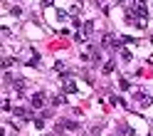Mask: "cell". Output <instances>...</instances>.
Listing matches in <instances>:
<instances>
[{"label": "cell", "instance_id": "obj_1", "mask_svg": "<svg viewBox=\"0 0 153 136\" xmlns=\"http://www.w3.org/2000/svg\"><path fill=\"white\" fill-rule=\"evenodd\" d=\"M32 106H35V109H42V106H45V94L42 92L32 94Z\"/></svg>", "mask_w": 153, "mask_h": 136}, {"label": "cell", "instance_id": "obj_2", "mask_svg": "<svg viewBox=\"0 0 153 136\" xmlns=\"http://www.w3.org/2000/svg\"><path fill=\"white\" fill-rule=\"evenodd\" d=\"M136 102H138V104H143V106H151V104H153L151 96H148V94H141V92H136Z\"/></svg>", "mask_w": 153, "mask_h": 136}, {"label": "cell", "instance_id": "obj_3", "mask_svg": "<svg viewBox=\"0 0 153 136\" xmlns=\"http://www.w3.org/2000/svg\"><path fill=\"white\" fill-rule=\"evenodd\" d=\"M59 126H62V129H67V131H79V124H76V121H59Z\"/></svg>", "mask_w": 153, "mask_h": 136}, {"label": "cell", "instance_id": "obj_4", "mask_svg": "<svg viewBox=\"0 0 153 136\" xmlns=\"http://www.w3.org/2000/svg\"><path fill=\"white\" fill-rule=\"evenodd\" d=\"M15 116H17V119H32V111H30V109H20V106H17V109H15Z\"/></svg>", "mask_w": 153, "mask_h": 136}, {"label": "cell", "instance_id": "obj_5", "mask_svg": "<svg viewBox=\"0 0 153 136\" xmlns=\"http://www.w3.org/2000/svg\"><path fill=\"white\" fill-rule=\"evenodd\" d=\"M64 92L67 94H74V92H79V89H76V84L72 79H64Z\"/></svg>", "mask_w": 153, "mask_h": 136}, {"label": "cell", "instance_id": "obj_6", "mask_svg": "<svg viewBox=\"0 0 153 136\" xmlns=\"http://www.w3.org/2000/svg\"><path fill=\"white\" fill-rule=\"evenodd\" d=\"M114 67H116V62H114V60H109L106 64H104V69H101V72H104V74H111V72H114Z\"/></svg>", "mask_w": 153, "mask_h": 136}, {"label": "cell", "instance_id": "obj_7", "mask_svg": "<svg viewBox=\"0 0 153 136\" xmlns=\"http://www.w3.org/2000/svg\"><path fill=\"white\" fill-rule=\"evenodd\" d=\"M91 32H94V22H91V20H87V22H84V35L89 37Z\"/></svg>", "mask_w": 153, "mask_h": 136}, {"label": "cell", "instance_id": "obj_8", "mask_svg": "<svg viewBox=\"0 0 153 136\" xmlns=\"http://www.w3.org/2000/svg\"><path fill=\"white\" fill-rule=\"evenodd\" d=\"M119 134H121V136H133L131 126H119Z\"/></svg>", "mask_w": 153, "mask_h": 136}, {"label": "cell", "instance_id": "obj_9", "mask_svg": "<svg viewBox=\"0 0 153 136\" xmlns=\"http://www.w3.org/2000/svg\"><path fill=\"white\" fill-rule=\"evenodd\" d=\"M22 89H25V82H22V79H15V92L22 94Z\"/></svg>", "mask_w": 153, "mask_h": 136}, {"label": "cell", "instance_id": "obj_10", "mask_svg": "<svg viewBox=\"0 0 153 136\" xmlns=\"http://www.w3.org/2000/svg\"><path fill=\"white\" fill-rule=\"evenodd\" d=\"M64 102H67V99H64V94H57L54 99H52V104H54V106H59V104H64Z\"/></svg>", "mask_w": 153, "mask_h": 136}, {"label": "cell", "instance_id": "obj_11", "mask_svg": "<svg viewBox=\"0 0 153 136\" xmlns=\"http://www.w3.org/2000/svg\"><path fill=\"white\" fill-rule=\"evenodd\" d=\"M121 60L123 62H131V52L128 50H121Z\"/></svg>", "mask_w": 153, "mask_h": 136}, {"label": "cell", "instance_id": "obj_12", "mask_svg": "<svg viewBox=\"0 0 153 136\" xmlns=\"http://www.w3.org/2000/svg\"><path fill=\"white\" fill-rule=\"evenodd\" d=\"M13 64H15L13 57H5V60H3V67H5V69H7V67H13Z\"/></svg>", "mask_w": 153, "mask_h": 136}, {"label": "cell", "instance_id": "obj_13", "mask_svg": "<svg viewBox=\"0 0 153 136\" xmlns=\"http://www.w3.org/2000/svg\"><path fill=\"white\" fill-rule=\"evenodd\" d=\"M35 129H45V121L42 119H35Z\"/></svg>", "mask_w": 153, "mask_h": 136}, {"label": "cell", "instance_id": "obj_14", "mask_svg": "<svg viewBox=\"0 0 153 136\" xmlns=\"http://www.w3.org/2000/svg\"><path fill=\"white\" fill-rule=\"evenodd\" d=\"M52 3H54V0H42V5H45V7H50Z\"/></svg>", "mask_w": 153, "mask_h": 136}, {"label": "cell", "instance_id": "obj_15", "mask_svg": "<svg viewBox=\"0 0 153 136\" xmlns=\"http://www.w3.org/2000/svg\"><path fill=\"white\" fill-rule=\"evenodd\" d=\"M116 3H126V0H116Z\"/></svg>", "mask_w": 153, "mask_h": 136}]
</instances>
